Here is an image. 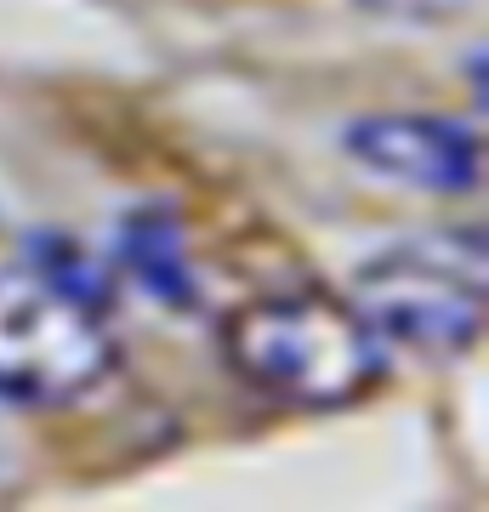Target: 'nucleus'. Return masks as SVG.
I'll list each match as a JSON object with an SVG mask.
<instances>
[{
  "label": "nucleus",
  "instance_id": "nucleus-1",
  "mask_svg": "<svg viewBox=\"0 0 489 512\" xmlns=\"http://www.w3.org/2000/svg\"><path fill=\"white\" fill-rule=\"evenodd\" d=\"M228 365L279 404L296 410H336L364 399L381 382V336L353 308L313 291L256 296L222 325Z\"/></svg>",
  "mask_w": 489,
  "mask_h": 512
},
{
  "label": "nucleus",
  "instance_id": "nucleus-2",
  "mask_svg": "<svg viewBox=\"0 0 489 512\" xmlns=\"http://www.w3.org/2000/svg\"><path fill=\"white\" fill-rule=\"evenodd\" d=\"M114 336L103 308L40 268L0 274V404L57 410L109 376Z\"/></svg>",
  "mask_w": 489,
  "mask_h": 512
},
{
  "label": "nucleus",
  "instance_id": "nucleus-3",
  "mask_svg": "<svg viewBox=\"0 0 489 512\" xmlns=\"http://www.w3.org/2000/svg\"><path fill=\"white\" fill-rule=\"evenodd\" d=\"M359 319L410 353H461L484 330L478 268L438 251H387L353 279Z\"/></svg>",
  "mask_w": 489,
  "mask_h": 512
},
{
  "label": "nucleus",
  "instance_id": "nucleus-4",
  "mask_svg": "<svg viewBox=\"0 0 489 512\" xmlns=\"http://www.w3.org/2000/svg\"><path fill=\"white\" fill-rule=\"evenodd\" d=\"M342 148L364 171L421 194H478L484 183L478 131L444 114H364L342 131Z\"/></svg>",
  "mask_w": 489,
  "mask_h": 512
},
{
  "label": "nucleus",
  "instance_id": "nucleus-5",
  "mask_svg": "<svg viewBox=\"0 0 489 512\" xmlns=\"http://www.w3.org/2000/svg\"><path fill=\"white\" fill-rule=\"evenodd\" d=\"M126 262L143 274V285L165 302H194V279H188V262H182V234L177 222L160 217V211H143V217L126 222Z\"/></svg>",
  "mask_w": 489,
  "mask_h": 512
},
{
  "label": "nucleus",
  "instance_id": "nucleus-6",
  "mask_svg": "<svg viewBox=\"0 0 489 512\" xmlns=\"http://www.w3.org/2000/svg\"><path fill=\"white\" fill-rule=\"evenodd\" d=\"M364 12L376 18H404V23H450L461 18L472 0H359Z\"/></svg>",
  "mask_w": 489,
  "mask_h": 512
}]
</instances>
